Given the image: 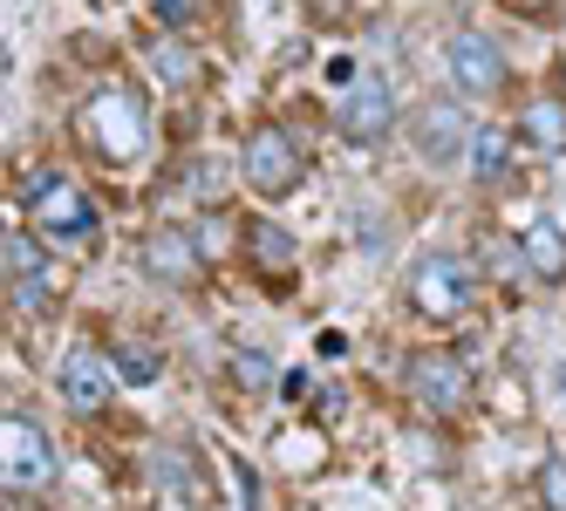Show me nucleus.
<instances>
[{
  "label": "nucleus",
  "mask_w": 566,
  "mask_h": 511,
  "mask_svg": "<svg viewBox=\"0 0 566 511\" xmlns=\"http://www.w3.org/2000/svg\"><path fill=\"white\" fill-rule=\"evenodd\" d=\"M28 205H34V225H42L55 246H83L90 232H96V205L75 184H62L55 171H34L28 178Z\"/></svg>",
  "instance_id": "obj_1"
},
{
  "label": "nucleus",
  "mask_w": 566,
  "mask_h": 511,
  "mask_svg": "<svg viewBox=\"0 0 566 511\" xmlns=\"http://www.w3.org/2000/svg\"><path fill=\"white\" fill-rule=\"evenodd\" d=\"M0 478H8V498L55 485V444L42 437V423H28V416L0 423Z\"/></svg>",
  "instance_id": "obj_2"
},
{
  "label": "nucleus",
  "mask_w": 566,
  "mask_h": 511,
  "mask_svg": "<svg viewBox=\"0 0 566 511\" xmlns=\"http://www.w3.org/2000/svg\"><path fill=\"white\" fill-rule=\"evenodd\" d=\"M410 307L430 313V321H451V313L471 307V266L458 253H423L410 266Z\"/></svg>",
  "instance_id": "obj_3"
},
{
  "label": "nucleus",
  "mask_w": 566,
  "mask_h": 511,
  "mask_svg": "<svg viewBox=\"0 0 566 511\" xmlns=\"http://www.w3.org/2000/svg\"><path fill=\"white\" fill-rule=\"evenodd\" d=\"M239 171H247V184L260 191V199H287V191L301 184V150H294V137L287 130H253L247 137V150H239Z\"/></svg>",
  "instance_id": "obj_4"
},
{
  "label": "nucleus",
  "mask_w": 566,
  "mask_h": 511,
  "mask_svg": "<svg viewBox=\"0 0 566 511\" xmlns=\"http://www.w3.org/2000/svg\"><path fill=\"white\" fill-rule=\"evenodd\" d=\"M90 137L103 143V157H137L144 143H150V124H144V96L137 89H103L96 103H90Z\"/></svg>",
  "instance_id": "obj_5"
},
{
  "label": "nucleus",
  "mask_w": 566,
  "mask_h": 511,
  "mask_svg": "<svg viewBox=\"0 0 566 511\" xmlns=\"http://www.w3.org/2000/svg\"><path fill=\"white\" fill-rule=\"evenodd\" d=\"M471 116L458 109V103H423L417 116H410V143H417V157L423 164H458V157H471Z\"/></svg>",
  "instance_id": "obj_6"
},
{
  "label": "nucleus",
  "mask_w": 566,
  "mask_h": 511,
  "mask_svg": "<svg viewBox=\"0 0 566 511\" xmlns=\"http://www.w3.org/2000/svg\"><path fill=\"white\" fill-rule=\"evenodd\" d=\"M443 62H451V83L471 89V96L505 89V49L492 42V34H478V28H458L451 49H443Z\"/></svg>",
  "instance_id": "obj_7"
},
{
  "label": "nucleus",
  "mask_w": 566,
  "mask_h": 511,
  "mask_svg": "<svg viewBox=\"0 0 566 511\" xmlns=\"http://www.w3.org/2000/svg\"><path fill=\"white\" fill-rule=\"evenodd\" d=\"M342 137L348 143H376V137H389V124H396V89L382 83V75H361L355 89H342Z\"/></svg>",
  "instance_id": "obj_8"
},
{
  "label": "nucleus",
  "mask_w": 566,
  "mask_h": 511,
  "mask_svg": "<svg viewBox=\"0 0 566 511\" xmlns=\"http://www.w3.org/2000/svg\"><path fill=\"white\" fill-rule=\"evenodd\" d=\"M0 259H8V294L21 307H42L49 300V253L42 239H34L28 225H8V246H0Z\"/></svg>",
  "instance_id": "obj_9"
},
{
  "label": "nucleus",
  "mask_w": 566,
  "mask_h": 511,
  "mask_svg": "<svg viewBox=\"0 0 566 511\" xmlns=\"http://www.w3.org/2000/svg\"><path fill=\"white\" fill-rule=\"evenodd\" d=\"M402 382H410L417 388V403L423 409H464V362H451V355H437V348H430V355H410V362H402Z\"/></svg>",
  "instance_id": "obj_10"
},
{
  "label": "nucleus",
  "mask_w": 566,
  "mask_h": 511,
  "mask_svg": "<svg viewBox=\"0 0 566 511\" xmlns=\"http://www.w3.org/2000/svg\"><path fill=\"white\" fill-rule=\"evenodd\" d=\"M62 403L69 409H83V416H96L103 403H109V388H116V362H103V355H90V348H75V355H62Z\"/></svg>",
  "instance_id": "obj_11"
},
{
  "label": "nucleus",
  "mask_w": 566,
  "mask_h": 511,
  "mask_svg": "<svg viewBox=\"0 0 566 511\" xmlns=\"http://www.w3.org/2000/svg\"><path fill=\"white\" fill-rule=\"evenodd\" d=\"M144 273H150V280H165V287H185V280H198V246H191V232H178V225H157L150 239H144Z\"/></svg>",
  "instance_id": "obj_12"
},
{
  "label": "nucleus",
  "mask_w": 566,
  "mask_h": 511,
  "mask_svg": "<svg viewBox=\"0 0 566 511\" xmlns=\"http://www.w3.org/2000/svg\"><path fill=\"white\" fill-rule=\"evenodd\" d=\"M518 253H525V266H533L539 280H566V232H559L553 219H533V225H525Z\"/></svg>",
  "instance_id": "obj_13"
},
{
  "label": "nucleus",
  "mask_w": 566,
  "mask_h": 511,
  "mask_svg": "<svg viewBox=\"0 0 566 511\" xmlns=\"http://www.w3.org/2000/svg\"><path fill=\"white\" fill-rule=\"evenodd\" d=\"M471 171H478L484 184H499V178L512 171V137H505L499 124H478V137H471Z\"/></svg>",
  "instance_id": "obj_14"
},
{
  "label": "nucleus",
  "mask_w": 566,
  "mask_h": 511,
  "mask_svg": "<svg viewBox=\"0 0 566 511\" xmlns=\"http://www.w3.org/2000/svg\"><path fill=\"white\" fill-rule=\"evenodd\" d=\"M226 369H232V382L247 388V396H266V388L280 382V375H273V362L260 355V348H232V362H226Z\"/></svg>",
  "instance_id": "obj_15"
},
{
  "label": "nucleus",
  "mask_w": 566,
  "mask_h": 511,
  "mask_svg": "<svg viewBox=\"0 0 566 511\" xmlns=\"http://www.w3.org/2000/svg\"><path fill=\"white\" fill-rule=\"evenodd\" d=\"M525 137L546 143V150H559L566 143V109L559 103H533V109H525Z\"/></svg>",
  "instance_id": "obj_16"
},
{
  "label": "nucleus",
  "mask_w": 566,
  "mask_h": 511,
  "mask_svg": "<svg viewBox=\"0 0 566 511\" xmlns=\"http://www.w3.org/2000/svg\"><path fill=\"white\" fill-rule=\"evenodd\" d=\"M116 375H124L130 388L157 382V348H144V341H124V348H116Z\"/></svg>",
  "instance_id": "obj_17"
},
{
  "label": "nucleus",
  "mask_w": 566,
  "mask_h": 511,
  "mask_svg": "<svg viewBox=\"0 0 566 511\" xmlns=\"http://www.w3.org/2000/svg\"><path fill=\"white\" fill-rule=\"evenodd\" d=\"M253 253H260L266 266H287V259H294V239H287L280 225H253Z\"/></svg>",
  "instance_id": "obj_18"
},
{
  "label": "nucleus",
  "mask_w": 566,
  "mask_h": 511,
  "mask_svg": "<svg viewBox=\"0 0 566 511\" xmlns=\"http://www.w3.org/2000/svg\"><path fill=\"white\" fill-rule=\"evenodd\" d=\"M157 485H185V498H206V491H198V478H191V464L185 457H171V450H157Z\"/></svg>",
  "instance_id": "obj_19"
},
{
  "label": "nucleus",
  "mask_w": 566,
  "mask_h": 511,
  "mask_svg": "<svg viewBox=\"0 0 566 511\" xmlns=\"http://www.w3.org/2000/svg\"><path fill=\"white\" fill-rule=\"evenodd\" d=\"M539 498H546V511H566V464L539 470Z\"/></svg>",
  "instance_id": "obj_20"
},
{
  "label": "nucleus",
  "mask_w": 566,
  "mask_h": 511,
  "mask_svg": "<svg viewBox=\"0 0 566 511\" xmlns=\"http://www.w3.org/2000/svg\"><path fill=\"white\" fill-rule=\"evenodd\" d=\"M157 75H165V83H185V75H191L185 49H157Z\"/></svg>",
  "instance_id": "obj_21"
},
{
  "label": "nucleus",
  "mask_w": 566,
  "mask_h": 511,
  "mask_svg": "<svg viewBox=\"0 0 566 511\" xmlns=\"http://www.w3.org/2000/svg\"><path fill=\"white\" fill-rule=\"evenodd\" d=\"M157 14H165L171 28H191L198 21V0H157Z\"/></svg>",
  "instance_id": "obj_22"
},
{
  "label": "nucleus",
  "mask_w": 566,
  "mask_h": 511,
  "mask_svg": "<svg viewBox=\"0 0 566 511\" xmlns=\"http://www.w3.org/2000/svg\"><path fill=\"white\" fill-rule=\"evenodd\" d=\"M553 388H559V403H566V362H553Z\"/></svg>",
  "instance_id": "obj_23"
},
{
  "label": "nucleus",
  "mask_w": 566,
  "mask_h": 511,
  "mask_svg": "<svg viewBox=\"0 0 566 511\" xmlns=\"http://www.w3.org/2000/svg\"><path fill=\"white\" fill-rule=\"evenodd\" d=\"M525 8H546V0H525Z\"/></svg>",
  "instance_id": "obj_24"
}]
</instances>
